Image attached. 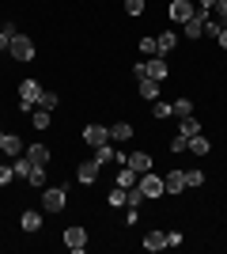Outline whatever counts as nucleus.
<instances>
[{"label":"nucleus","instance_id":"f257e3e1","mask_svg":"<svg viewBox=\"0 0 227 254\" xmlns=\"http://www.w3.org/2000/svg\"><path fill=\"white\" fill-rule=\"evenodd\" d=\"M65 205H68V190L65 186H45L42 190V209L45 212H65Z\"/></svg>","mask_w":227,"mask_h":254},{"label":"nucleus","instance_id":"f03ea898","mask_svg":"<svg viewBox=\"0 0 227 254\" xmlns=\"http://www.w3.org/2000/svg\"><path fill=\"white\" fill-rule=\"evenodd\" d=\"M38 95H42V84H38V80H23L19 84V110L23 114H31L34 106H38Z\"/></svg>","mask_w":227,"mask_h":254},{"label":"nucleus","instance_id":"7ed1b4c3","mask_svg":"<svg viewBox=\"0 0 227 254\" xmlns=\"http://www.w3.org/2000/svg\"><path fill=\"white\" fill-rule=\"evenodd\" d=\"M193 11H197L193 0H171V4H167V15H171V23H178V27H182L185 19H193Z\"/></svg>","mask_w":227,"mask_h":254},{"label":"nucleus","instance_id":"20e7f679","mask_svg":"<svg viewBox=\"0 0 227 254\" xmlns=\"http://www.w3.org/2000/svg\"><path fill=\"white\" fill-rule=\"evenodd\" d=\"M136 186L144 190V197H148V201H151V197H163V193H167V190H163V175H155V171H144Z\"/></svg>","mask_w":227,"mask_h":254},{"label":"nucleus","instance_id":"39448f33","mask_svg":"<svg viewBox=\"0 0 227 254\" xmlns=\"http://www.w3.org/2000/svg\"><path fill=\"white\" fill-rule=\"evenodd\" d=\"M144 76H151V80H167L171 76V64H167V57H144Z\"/></svg>","mask_w":227,"mask_h":254},{"label":"nucleus","instance_id":"423d86ee","mask_svg":"<svg viewBox=\"0 0 227 254\" xmlns=\"http://www.w3.org/2000/svg\"><path fill=\"white\" fill-rule=\"evenodd\" d=\"M11 57H15V61H34V42L31 38H27V34H15V38H11Z\"/></svg>","mask_w":227,"mask_h":254},{"label":"nucleus","instance_id":"0eeeda50","mask_svg":"<svg viewBox=\"0 0 227 254\" xmlns=\"http://www.w3.org/2000/svg\"><path fill=\"white\" fill-rule=\"evenodd\" d=\"M110 140V126H98V122H91V126H84V144H91V148H98V144H106Z\"/></svg>","mask_w":227,"mask_h":254},{"label":"nucleus","instance_id":"6e6552de","mask_svg":"<svg viewBox=\"0 0 227 254\" xmlns=\"http://www.w3.org/2000/svg\"><path fill=\"white\" fill-rule=\"evenodd\" d=\"M98 171H102V167H98L95 159H84V163L76 167V182H80V186H95V182H98Z\"/></svg>","mask_w":227,"mask_h":254},{"label":"nucleus","instance_id":"1a4fd4ad","mask_svg":"<svg viewBox=\"0 0 227 254\" xmlns=\"http://www.w3.org/2000/svg\"><path fill=\"white\" fill-rule=\"evenodd\" d=\"M61 239H65V247H68V251H76V254H80V251H84V247H87V232H84V228H80V224H72V228H65V235H61Z\"/></svg>","mask_w":227,"mask_h":254},{"label":"nucleus","instance_id":"9d476101","mask_svg":"<svg viewBox=\"0 0 227 254\" xmlns=\"http://www.w3.org/2000/svg\"><path fill=\"white\" fill-rule=\"evenodd\" d=\"M163 190H167V193H174V197H178L182 190H189V186H185V171H178V167H174V171H167V175H163Z\"/></svg>","mask_w":227,"mask_h":254},{"label":"nucleus","instance_id":"9b49d317","mask_svg":"<svg viewBox=\"0 0 227 254\" xmlns=\"http://www.w3.org/2000/svg\"><path fill=\"white\" fill-rule=\"evenodd\" d=\"M205 19H208L205 11H193V19L182 23V34L185 38H201V34H205Z\"/></svg>","mask_w":227,"mask_h":254},{"label":"nucleus","instance_id":"f8f14e48","mask_svg":"<svg viewBox=\"0 0 227 254\" xmlns=\"http://www.w3.org/2000/svg\"><path fill=\"white\" fill-rule=\"evenodd\" d=\"M0 152L15 159V156H23V152H27V148H23V140L15 137V133H0Z\"/></svg>","mask_w":227,"mask_h":254},{"label":"nucleus","instance_id":"ddd939ff","mask_svg":"<svg viewBox=\"0 0 227 254\" xmlns=\"http://www.w3.org/2000/svg\"><path fill=\"white\" fill-rule=\"evenodd\" d=\"M125 167H133L136 175H144V171H151V156L148 152H129V156H125Z\"/></svg>","mask_w":227,"mask_h":254},{"label":"nucleus","instance_id":"4468645a","mask_svg":"<svg viewBox=\"0 0 227 254\" xmlns=\"http://www.w3.org/2000/svg\"><path fill=\"white\" fill-rule=\"evenodd\" d=\"M19 228H23V232H42V212H31V209H23L19 212Z\"/></svg>","mask_w":227,"mask_h":254},{"label":"nucleus","instance_id":"2eb2a0df","mask_svg":"<svg viewBox=\"0 0 227 254\" xmlns=\"http://www.w3.org/2000/svg\"><path fill=\"white\" fill-rule=\"evenodd\" d=\"M27 159H31L34 167H45V163L53 159V152L45 148V144H31V148H27Z\"/></svg>","mask_w":227,"mask_h":254},{"label":"nucleus","instance_id":"dca6fc26","mask_svg":"<svg viewBox=\"0 0 227 254\" xmlns=\"http://www.w3.org/2000/svg\"><path fill=\"white\" fill-rule=\"evenodd\" d=\"M110 140H118V144L133 140V126L129 122H110Z\"/></svg>","mask_w":227,"mask_h":254},{"label":"nucleus","instance_id":"f3484780","mask_svg":"<svg viewBox=\"0 0 227 254\" xmlns=\"http://www.w3.org/2000/svg\"><path fill=\"white\" fill-rule=\"evenodd\" d=\"M208 148H212V144H208L205 133H193V137H189V144H185V152H189V156H208Z\"/></svg>","mask_w":227,"mask_h":254},{"label":"nucleus","instance_id":"a211bd4d","mask_svg":"<svg viewBox=\"0 0 227 254\" xmlns=\"http://www.w3.org/2000/svg\"><path fill=\"white\" fill-rule=\"evenodd\" d=\"M49 114H53V110H42V106H38V110H31V126L38 129V133H45V129L53 126V118H49Z\"/></svg>","mask_w":227,"mask_h":254},{"label":"nucleus","instance_id":"6ab92c4d","mask_svg":"<svg viewBox=\"0 0 227 254\" xmlns=\"http://www.w3.org/2000/svg\"><path fill=\"white\" fill-rule=\"evenodd\" d=\"M136 182H140V175H136V171H133V167H121V171H118V179H114V186H121V190H133Z\"/></svg>","mask_w":227,"mask_h":254},{"label":"nucleus","instance_id":"aec40b11","mask_svg":"<svg viewBox=\"0 0 227 254\" xmlns=\"http://www.w3.org/2000/svg\"><path fill=\"white\" fill-rule=\"evenodd\" d=\"M140 99H144V103H155V99H159V80L144 76V80H140Z\"/></svg>","mask_w":227,"mask_h":254},{"label":"nucleus","instance_id":"412c9836","mask_svg":"<svg viewBox=\"0 0 227 254\" xmlns=\"http://www.w3.org/2000/svg\"><path fill=\"white\" fill-rule=\"evenodd\" d=\"M11 171H15V179H31L34 163H31V159H27V152H23V156H15V159H11Z\"/></svg>","mask_w":227,"mask_h":254},{"label":"nucleus","instance_id":"4be33fe9","mask_svg":"<svg viewBox=\"0 0 227 254\" xmlns=\"http://www.w3.org/2000/svg\"><path fill=\"white\" fill-rule=\"evenodd\" d=\"M189 114H193V99H174V103H171V118H189Z\"/></svg>","mask_w":227,"mask_h":254},{"label":"nucleus","instance_id":"5701e85b","mask_svg":"<svg viewBox=\"0 0 227 254\" xmlns=\"http://www.w3.org/2000/svg\"><path fill=\"white\" fill-rule=\"evenodd\" d=\"M155 42H159V57H167V53L178 46V34H174V31H163V34H155Z\"/></svg>","mask_w":227,"mask_h":254},{"label":"nucleus","instance_id":"b1692460","mask_svg":"<svg viewBox=\"0 0 227 254\" xmlns=\"http://www.w3.org/2000/svg\"><path fill=\"white\" fill-rule=\"evenodd\" d=\"M163 247H167V232H148L144 235V251H163Z\"/></svg>","mask_w":227,"mask_h":254},{"label":"nucleus","instance_id":"393cba45","mask_svg":"<svg viewBox=\"0 0 227 254\" xmlns=\"http://www.w3.org/2000/svg\"><path fill=\"white\" fill-rule=\"evenodd\" d=\"M125 201H129V190H121V186H114V190L106 193V205H110V209H121Z\"/></svg>","mask_w":227,"mask_h":254},{"label":"nucleus","instance_id":"a878e982","mask_svg":"<svg viewBox=\"0 0 227 254\" xmlns=\"http://www.w3.org/2000/svg\"><path fill=\"white\" fill-rule=\"evenodd\" d=\"M178 133H182V137H193V133H201V122H197L193 114L182 118V122H178Z\"/></svg>","mask_w":227,"mask_h":254},{"label":"nucleus","instance_id":"bb28decb","mask_svg":"<svg viewBox=\"0 0 227 254\" xmlns=\"http://www.w3.org/2000/svg\"><path fill=\"white\" fill-rule=\"evenodd\" d=\"M140 57H159V42H155L151 34H144V38H140Z\"/></svg>","mask_w":227,"mask_h":254},{"label":"nucleus","instance_id":"cd10ccee","mask_svg":"<svg viewBox=\"0 0 227 254\" xmlns=\"http://www.w3.org/2000/svg\"><path fill=\"white\" fill-rule=\"evenodd\" d=\"M185 186H189V190H201V186H205V171H185Z\"/></svg>","mask_w":227,"mask_h":254},{"label":"nucleus","instance_id":"c85d7f7f","mask_svg":"<svg viewBox=\"0 0 227 254\" xmlns=\"http://www.w3.org/2000/svg\"><path fill=\"white\" fill-rule=\"evenodd\" d=\"M151 118H171V103H163V99H155V103H151Z\"/></svg>","mask_w":227,"mask_h":254},{"label":"nucleus","instance_id":"c756f323","mask_svg":"<svg viewBox=\"0 0 227 254\" xmlns=\"http://www.w3.org/2000/svg\"><path fill=\"white\" fill-rule=\"evenodd\" d=\"M57 103H61V99H57V91H42V95H38V106H42V110H53Z\"/></svg>","mask_w":227,"mask_h":254},{"label":"nucleus","instance_id":"7c9ffc66","mask_svg":"<svg viewBox=\"0 0 227 254\" xmlns=\"http://www.w3.org/2000/svg\"><path fill=\"white\" fill-rule=\"evenodd\" d=\"M148 0H125V15H144Z\"/></svg>","mask_w":227,"mask_h":254},{"label":"nucleus","instance_id":"2f4dec72","mask_svg":"<svg viewBox=\"0 0 227 254\" xmlns=\"http://www.w3.org/2000/svg\"><path fill=\"white\" fill-rule=\"evenodd\" d=\"M27 182H31V186H38V190H45V167H34Z\"/></svg>","mask_w":227,"mask_h":254},{"label":"nucleus","instance_id":"473e14b6","mask_svg":"<svg viewBox=\"0 0 227 254\" xmlns=\"http://www.w3.org/2000/svg\"><path fill=\"white\" fill-rule=\"evenodd\" d=\"M185 144H189V137H182V133H174V137H171V152H174V156L185 152Z\"/></svg>","mask_w":227,"mask_h":254},{"label":"nucleus","instance_id":"72a5a7b5","mask_svg":"<svg viewBox=\"0 0 227 254\" xmlns=\"http://www.w3.org/2000/svg\"><path fill=\"white\" fill-rule=\"evenodd\" d=\"M11 179H15L11 163H0V186H11Z\"/></svg>","mask_w":227,"mask_h":254},{"label":"nucleus","instance_id":"f704fd0d","mask_svg":"<svg viewBox=\"0 0 227 254\" xmlns=\"http://www.w3.org/2000/svg\"><path fill=\"white\" fill-rule=\"evenodd\" d=\"M220 31H224V23H220V19H205V34H212V38H216Z\"/></svg>","mask_w":227,"mask_h":254},{"label":"nucleus","instance_id":"c9c22d12","mask_svg":"<svg viewBox=\"0 0 227 254\" xmlns=\"http://www.w3.org/2000/svg\"><path fill=\"white\" fill-rule=\"evenodd\" d=\"M212 11H216V19L227 27V0H216V8H212Z\"/></svg>","mask_w":227,"mask_h":254},{"label":"nucleus","instance_id":"e433bc0d","mask_svg":"<svg viewBox=\"0 0 227 254\" xmlns=\"http://www.w3.org/2000/svg\"><path fill=\"white\" fill-rule=\"evenodd\" d=\"M11 38H15V34H8L4 27H0V53H8V50H11Z\"/></svg>","mask_w":227,"mask_h":254},{"label":"nucleus","instance_id":"4c0bfd02","mask_svg":"<svg viewBox=\"0 0 227 254\" xmlns=\"http://www.w3.org/2000/svg\"><path fill=\"white\" fill-rule=\"evenodd\" d=\"M193 4H197V11H205V15L216 8V0H193Z\"/></svg>","mask_w":227,"mask_h":254},{"label":"nucleus","instance_id":"58836bf2","mask_svg":"<svg viewBox=\"0 0 227 254\" xmlns=\"http://www.w3.org/2000/svg\"><path fill=\"white\" fill-rule=\"evenodd\" d=\"M182 243V232H167V247H178Z\"/></svg>","mask_w":227,"mask_h":254},{"label":"nucleus","instance_id":"ea45409f","mask_svg":"<svg viewBox=\"0 0 227 254\" xmlns=\"http://www.w3.org/2000/svg\"><path fill=\"white\" fill-rule=\"evenodd\" d=\"M216 42H220V46H224V50H227V27H224V31L216 34Z\"/></svg>","mask_w":227,"mask_h":254},{"label":"nucleus","instance_id":"a19ab883","mask_svg":"<svg viewBox=\"0 0 227 254\" xmlns=\"http://www.w3.org/2000/svg\"><path fill=\"white\" fill-rule=\"evenodd\" d=\"M0 163H4V152H0Z\"/></svg>","mask_w":227,"mask_h":254}]
</instances>
